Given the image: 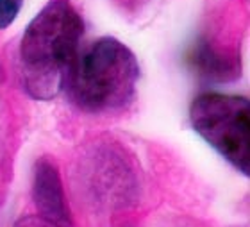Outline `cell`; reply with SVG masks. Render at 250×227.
<instances>
[{"label":"cell","instance_id":"7","mask_svg":"<svg viewBox=\"0 0 250 227\" xmlns=\"http://www.w3.org/2000/svg\"><path fill=\"white\" fill-rule=\"evenodd\" d=\"M15 227H59L54 222L43 218L42 215H29V217H21L18 222L15 224Z\"/></svg>","mask_w":250,"mask_h":227},{"label":"cell","instance_id":"5","mask_svg":"<svg viewBox=\"0 0 250 227\" xmlns=\"http://www.w3.org/2000/svg\"><path fill=\"white\" fill-rule=\"evenodd\" d=\"M188 61L197 68L198 73L209 79H220V81L227 79L229 73H234L238 70L229 57L218 54L209 43L204 42L193 46L191 52L188 54Z\"/></svg>","mask_w":250,"mask_h":227},{"label":"cell","instance_id":"3","mask_svg":"<svg viewBox=\"0 0 250 227\" xmlns=\"http://www.w3.org/2000/svg\"><path fill=\"white\" fill-rule=\"evenodd\" d=\"M193 129L243 176L250 174V102L241 95L208 91L189 106Z\"/></svg>","mask_w":250,"mask_h":227},{"label":"cell","instance_id":"2","mask_svg":"<svg viewBox=\"0 0 250 227\" xmlns=\"http://www.w3.org/2000/svg\"><path fill=\"white\" fill-rule=\"evenodd\" d=\"M138 79L140 65L132 50L120 40L105 36L79 50L64 88L84 111L109 113L132 100Z\"/></svg>","mask_w":250,"mask_h":227},{"label":"cell","instance_id":"4","mask_svg":"<svg viewBox=\"0 0 250 227\" xmlns=\"http://www.w3.org/2000/svg\"><path fill=\"white\" fill-rule=\"evenodd\" d=\"M32 199L43 218L59 227H72L58 166L47 158H40L32 172Z\"/></svg>","mask_w":250,"mask_h":227},{"label":"cell","instance_id":"6","mask_svg":"<svg viewBox=\"0 0 250 227\" xmlns=\"http://www.w3.org/2000/svg\"><path fill=\"white\" fill-rule=\"evenodd\" d=\"M23 0H0V29L9 27L20 13Z\"/></svg>","mask_w":250,"mask_h":227},{"label":"cell","instance_id":"1","mask_svg":"<svg viewBox=\"0 0 250 227\" xmlns=\"http://www.w3.org/2000/svg\"><path fill=\"white\" fill-rule=\"evenodd\" d=\"M83 18L68 0H50L25 29L20 43L23 88L36 100L58 97L81 50Z\"/></svg>","mask_w":250,"mask_h":227}]
</instances>
